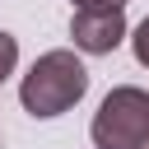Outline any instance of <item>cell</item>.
<instances>
[{
  "instance_id": "cell-3",
  "label": "cell",
  "mask_w": 149,
  "mask_h": 149,
  "mask_svg": "<svg viewBox=\"0 0 149 149\" xmlns=\"http://www.w3.org/2000/svg\"><path fill=\"white\" fill-rule=\"evenodd\" d=\"M70 37L74 51L84 56H107L126 42V9H107V5H74L70 14Z\"/></svg>"
},
{
  "instance_id": "cell-6",
  "label": "cell",
  "mask_w": 149,
  "mask_h": 149,
  "mask_svg": "<svg viewBox=\"0 0 149 149\" xmlns=\"http://www.w3.org/2000/svg\"><path fill=\"white\" fill-rule=\"evenodd\" d=\"M74 5H107V9H126V0H74Z\"/></svg>"
},
{
  "instance_id": "cell-5",
  "label": "cell",
  "mask_w": 149,
  "mask_h": 149,
  "mask_svg": "<svg viewBox=\"0 0 149 149\" xmlns=\"http://www.w3.org/2000/svg\"><path fill=\"white\" fill-rule=\"evenodd\" d=\"M130 51H135V61L149 70V19H140V28L130 33Z\"/></svg>"
},
{
  "instance_id": "cell-4",
  "label": "cell",
  "mask_w": 149,
  "mask_h": 149,
  "mask_svg": "<svg viewBox=\"0 0 149 149\" xmlns=\"http://www.w3.org/2000/svg\"><path fill=\"white\" fill-rule=\"evenodd\" d=\"M19 70V37L14 33H0V84Z\"/></svg>"
},
{
  "instance_id": "cell-7",
  "label": "cell",
  "mask_w": 149,
  "mask_h": 149,
  "mask_svg": "<svg viewBox=\"0 0 149 149\" xmlns=\"http://www.w3.org/2000/svg\"><path fill=\"white\" fill-rule=\"evenodd\" d=\"M144 149H149V144H144Z\"/></svg>"
},
{
  "instance_id": "cell-2",
  "label": "cell",
  "mask_w": 149,
  "mask_h": 149,
  "mask_svg": "<svg viewBox=\"0 0 149 149\" xmlns=\"http://www.w3.org/2000/svg\"><path fill=\"white\" fill-rule=\"evenodd\" d=\"M93 149H144L149 144V93L135 84H116L93 112Z\"/></svg>"
},
{
  "instance_id": "cell-1",
  "label": "cell",
  "mask_w": 149,
  "mask_h": 149,
  "mask_svg": "<svg viewBox=\"0 0 149 149\" xmlns=\"http://www.w3.org/2000/svg\"><path fill=\"white\" fill-rule=\"evenodd\" d=\"M84 93H88V70H84V61H79L70 47L42 51V56L28 65V74L19 79V102H23V112L37 116V121H51V116L70 112Z\"/></svg>"
}]
</instances>
